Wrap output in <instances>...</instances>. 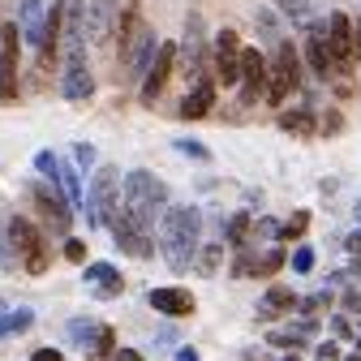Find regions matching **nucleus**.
I'll return each instance as SVG.
<instances>
[{"label": "nucleus", "mask_w": 361, "mask_h": 361, "mask_svg": "<svg viewBox=\"0 0 361 361\" xmlns=\"http://www.w3.org/2000/svg\"><path fill=\"white\" fill-rule=\"evenodd\" d=\"M168 211V185L151 172H129L125 185L116 194V211H112V228H129L138 237H155V224Z\"/></svg>", "instance_id": "obj_1"}, {"label": "nucleus", "mask_w": 361, "mask_h": 361, "mask_svg": "<svg viewBox=\"0 0 361 361\" xmlns=\"http://www.w3.org/2000/svg\"><path fill=\"white\" fill-rule=\"evenodd\" d=\"M202 245V211L198 207H168L159 215V250L172 271H190Z\"/></svg>", "instance_id": "obj_2"}, {"label": "nucleus", "mask_w": 361, "mask_h": 361, "mask_svg": "<svg viewBox=\"0 0 361 361\" xmlns=\"http://www.w3.org/2000/svg\"><path fill=\"white\" fill-rule=\"evenodd\" d=\"M116 39H121V78H125V82L142 78V69H147L151 56H155V30L147 26V18H142L138 5H129V9L116 18Z\"/></svg>", "instance_id": "obj_3"}, {"label": "nucleus", "mask_w": 361, "mask_h": 361, "mask_svg": "<svg viewBox=\"0 0 361 361\" xmlns=\"http://www.w3.org/2000/svg\"><path fill=\"white\" fill-rule=\"evenodd\" d=\"M297 86H301V56H297V48H293L288 39H280L276 43V56L267 61V90H262V95H267V104L280 108Z\"/></svg>", "instance_id": "obj_4"}, {"label": "nucleus", "mask_w": 361, "mask_h": 361, "mask_svg": "<svg viewBox=\"0 0 361 361\" xmlns=\"http://www.w3.org/2000/svg\"><path fill=\"white\" fill-rule=\"evenodd\" d=\"M116 194H121V168L104 164V168L95 172V180H90V190H86V202H82L90 228H104V224L112 219V211H116Z\"/></svg>", "instance_id": "obj_5"}, {"label": "nucleus", "mask_w": 361, "mask_h": 361, "mask_svg": "<svg viewBox=\"0 0 361 361\" xmlns=\"http://www.w3.org/2000/svg\"><path fill=\"white\" fill-rule=\"evenodd\" d=\"M121 0H82V39H90L95 48H108L116 35Z\"/></svg>", "instance_id": "obj_6"}, {"label": "nucleus", "mask_w": 361, "mask_h": 361, "mask_svg": "<svg viewBox=\"0 0 361 361\" xmlns=\"http://www.w3.org/2000/svg\"><path fill=\"white\" fill-rule=\"evenodd\" d=\"M9 245L18 250V258H22V267L30 271V276H43L48 271V245H43V233L35 228L30 219H13L9 224Z\"/></svg>", "instance_id": "obj_7"}, {"label": "nucleus", "mask_w": 361, "mask_h": 361, "mask_svg": "<svg viewBox=\"0 0 361 361\" xmlns=\"http://www.w3.org/2000/svg\"><path fill=\"white\" fill-rule=\"evenodd\" d=\"M61 95L82 104L95 95V73H90L86 65V43H78V48H65V69H61Z\"/></svg>", "instance_id": "obj_8"}, {"label": "nucleus", "mask_w": 361, "mask_h": 361, "mask_svg": "<svg viewBox=\"0 0 361 361\" xmlns=\"http://www.w3.org/2000/svg\"><path fill=\"white\" fill-rule=\"evenodd\" d=\"M18 52H22L18 22H5L0 26V104L18 99Z\"/></svg>", "instance_id": "obj_9"}, {"label": "nucleus", "mask_w": 361, "mask_h": 361, "mask_svg": "<svg viewBox=\"0 0 361 361\" xmlns=\"http://www.w3.org/2000/svg\"><path fill=\"white\" fill-rule=\"evenodd\" d=\"M172 69H176V43H155V56H151V65L142 69V104H147V108H155V99L164 95Z\"/></svg>", "instance_id": "obj_10"}, {"label": "nucleus", "mask_w": 361, "mask_h": 361, "mask_svg": "<svg viewBox=\"0 0 361 361\" xmlns=\"http://www.w3.org/2000/svg\"><path fill=\"white\" fill-rule=\"evenodd\" d=\"M327 48H331V69L336 78L353 73V18L348 13H331L327 18Z\"/></svg>", "instance_id": "obj_11"}, {"label": "nucleus", "mask_w": 361, "mask_h": 361, "mask_svg": "<svg viewBox=\"0 0 361 361\" xmlns=\"http://www.w3.org/2000/svg\"><path fill=\"white\" fill-rule=\"evenodd\" d=\"M215 86H237V73H241V39L237 30H219L215 35Z\"/></svg>", "instance_id": "obj_12"}, {"label": "nucleus", "mask_w": 361, "mask_h": 361, "mask_svg": "<svg viewBox=\"0 0 361 361\" xmlns=\"http://www.w3.org/2000/svg\"><path fill=\"white\" fill-rule=\"evenodd\" d=\"M237 86H241V104H258V95L267 90V56H262L258 48H241Z\"/></svg>", "instance_id": "obj_13"}, {"label": "nucleus", "mask_w": 361, "mask_h": 361, "mask_svg": "<svg viewBox=\"0 0 361 361\" xmlns=\"http://www.w3.org/2000/svg\"><path fill=\"white\" fill-rule=\"evenodd\" d=\"M176 56H180V73H185L190 82H198V78L207 73V61H202V18H198V13H190V22H185V43L176 48Z\"/></svg>", "instance_id": "obj_14"}, {"label": "nucleus", "mask_w": 361, "mask_h": 361, "mask_svg": "<svg viewBox=\"0 0 361 361\" xmlns=\"http://www.w3.org/2000/svg\"><path fill=\"white\" fill-rule=\"evenodd\" d=\"M43 30H48V9H43V0H22L18 9V35L26 48H43Z\"/></svg>", "instance_id": "obj_15"}, {"label": "nucleus", "mask_w": 361, "mask_h": 361, "mask_svg": "<svg viewBox=\"0 0 361 361\" xmlns=\"http://www.w3.org/2000/svg\"><path fill=\"white\" fill-rule=\"evenodd\" d=\"M147 301H151V310L164 314V319H190L194 314V293L190 288H151Z\"/></svg>", "instance_id": "obj_16"}, {"label": "nucleus", "mask_w": 361, "mask_h": 361, "mask_svg": "<svg viewBox=\"0 0 361 361\" xmlns=\"http://www.w3.org/2000/svg\"><path fill=\"white\" fill-rule=\"evenodd\" d=\"M211 108H215V78H211V73H202V78L190 86V95L180 99V108H176V112L185 116V121H202Z\"/></svg>", "instance_id": "obj_17"}, {"label": "nucleus", "mask_w": 361, "mask_h": 361, "mask_svg": "<svg viewBox=\"0 0 361 361\" xmlns=\"http://www.w3.org/2000/svg\"><path fill=\"white\" fill-rule=\"evenodd\" d=\"M305 61H310V69L319 73L323 82L336 78V69H331V48H327V26H310V30H305Z\"/></svg>", "instance_id": "obj_18"}, {"label": "nucleus", "mask_w": 361, "mask_h": 361, "mask_svg": "<svg viewBox=\"0 0 361 361\" xmlns=\"http://www.w3.org/2000/svg\"><path fill=\"white\" fill-rule=\"evenodd\" d=\"M86 284L95 288L99 297H116V293L125 288V280L116 276V267H112V262H90V267H86Z\"/></svg>", "instance_id": "obj_19"}, {"label": "nucleus", "mask_w": 361, "mask_h": 361, "mask_svg": "<svg viewBox=\"0 0 361 361\" xmlns=\"http://www.w3.org/2000/svg\"><path fill=\"white\" fill-rule=\"evenodd\" d=\"M293 305H297V293L288 284H271L267 297L258 301V319H280V314H288Z\"/></svg>", "instance_id": "obj_20"}, {"label": "nucleus", "mask_w": 361, "mask_h": 361, "mask_svg": "<svg viewBox=\"0 0 361 361\" xmlns=\"http://www.w3.org/2000/svg\"><path fill=\"white\" fill-rule=\"evenodd\" d=\"M56 180H61V190H65L69 211H82L86 194H82V172H78V164H61V159H56Z\"/></svg>", "instance_id": "obj_21"}, {"label": "nucleus", "mask_w": 361, "mask_h": 361, "mask_svg": "<svg viewBox=\"0 0 361 361\" xmlns=\"http://www.w3.org/2000/svg\"><path fill=\"white\" fill-rule=\"evenodd\" d=\"M35 202L43 207V215H48V219L56 224V233H65V228H69V207L61 202V194H56V190H48V185H35Z\"/></svg>", "instance_id": "obj_22"}, {"label": "nucleus", "mask_w": 361, "mask_h": 361, "mask_svg": "<svg viewBox=\"0 0 361 361\" xmlns=\"http://www.w3.org/2000/svg\"><path fill=\"white\" fill-rule=\"evenodd\" d=\"M116 233V245L133 258H151L155 254V237H138V233H129V228H112Z\"/></svg>", "instance_id": "obj_23"}, {"label": "nucleus", "mask_w": 361, "mask_h": 361, "mask_svg": "<svg viewBox=\"0 0 361 361\" xmlns=\"http://www.w3.org/2000/svg\"><path fill=\"white\" fill-rule=\"evenodd\" d=\"M280 129H284V133H297V138H310L319 125H314V112L297 108V112H284V116H280Z\"/></svg>", "instance_id": "obj_24"}, {"label": "nucleus", "mask_w": 361, "mask_h": 361, "mask_svg": "<svg viewBox=\"0 0 361 361\" xmlns=\"http://www.w3.org/2000/svg\"><path fill=\"white\" fill-rule=\"evenodd\" d=\"M99 331H104V327H99V323H90V319H73V323H69V340L82 344V348H86V344L95 348V344H99Z\"/></svg>", "instance_id": "obj_25"}, {"label": "nucleus", "mask_w": 361, "mask_h": 361, "mask_svg": "<svg viewBox=\"0 0 361 361\" xmlns=\"http://www.w3.org/2000/svg\"><path fill=\"white\" fill-rule=\"evenodd\" d=\"M250 224H254V219H250L245 211L228 219V245H237V250H245V241H250Z\"/></svg>", "instance_id": "obj_26"}, {"label": "nucleus", "mask_w": 361, "mask_h": 361, "mask_svg": "<svg viewBox=\"0 0 361 361\" xmlns=\"http://www.w3.org/2000/svg\"><path fill=\"white\" fill-rule=\"evenodd\" d=\"M284 267V250L276 245V250H267L262 258H254V271H258V276H276V271Z\"/></svg>", "instance_id": "obj_27"}, {"label": "nucleus", "mask_w": 361, "mask_h": 361, "mask_svg": "<svg viewBox=\"0 0 361 361\" xmlns=\"http://www.w3.org/2000/svg\"><path fill=\"white\" fill-rule=\"evenodd\" d=\"M30 323H35L30 310H9V314H5V336H18V331H26Z\"/></svg>", "instance_id": "obj_28"}, {"label": "nucleus", "mask_w": 361, "mask_h": 361, "mask_svg": "<svg viewBox=\"0 0 361 361\" xmlns=\"http://www.w3.org/2000/svg\"><path fill=\"white\" fill-rule=\"evenodd\" d=\"M305 224H310V215H305V211H297V215H293L288 224H280V241H301Z\"/></svg>", "instance_id": "obj_29"}, {"label": "nucleus", "mask_w": 361, "mask_h": 361, "mask_svg": "<svg viewBox=\"0 0 361 361\" xmlns=\"http://www.w3.org/2000/svg\"><path fill=\"white\" fill-rule=\"evenodd\" d=\"M202 250V245H198ZM198 258V267H202V276H215V267H219V258H224V245H207L202 254H194Z\"/></svg>", "instance_id": "obj_30"}, {"label": "nucleus", "mask_w": 361, "mask_h": 361, "mask_svg": "<svg viewBox=\"0 0 361 361\" xmlns=\"http://www.w3.org/2000/svg\"><path fill=\"white\" fill-rule=\"evenodd\" d=\"M250 237H254V241H258V237H267V241H280V224L262 215L258 224H250Z\"/></svg>", "instance_id": "obj_31"}, {"label": "nucleus", "mask_w": 361, "mask_h": 361, "mask_svg": "<svg viewBox=\"0 0 361 361\" xmlns=\"http://www.w3.org/2000/svg\"><path fill=\"white\" fill-rule=\"evenodd\" d=\"M69 159L78 164V172H86L90 164H95V147H90V142H78V147L69 151Z\"/></svg>", "instance_id": "obj_32"}, {"label": "nucleus", "mask_w": 361, "mask_h": 361, "mask_svg": "<svg viewBox=\"0 0 361 361\" xmlns=\"http://www.w3.org/2000/svg\"><path fill=\"white\" fill-rule=\"evenodd\" d=\"M293 271H297V276L314 271V250H310V245H297V250H293Z\"/></svg>", "instance_id": "obj_33"}, {"label": "nucleus", "mask_w": 361, "mask_h": 361, "mask_svg": "<svg viewBox=\"0 0 361 361\" xmlns=\"http://www.w3.org/2000/svg\"><path fill=\"white\" fill-rule=\"evenodd\" d=\"M280 9H284L293 22H301V26L310 22V5H305V0H280Z\"/></svg>", "instance_id": "obj_34"}, {"label": "nucleus", "mask_w": 361, "mask_h": 361, "mask_svg": "<svg viewBox=\"0 0 361 361\" xmlns=\"http://www.w3.org/2000/svg\"><path fill=\"white\" fill-rule=\"evenodd\" d=\"M35 168L48 176V180H56V155H52V151H39V155H35Z\"/></svg>", "instance_id": "obj_35"}, {"label": "nucleus", "mask_w": 361, "mask_h": 361, "mask_svg": "<svg viewBox=\"0 0 361 361\" xmlns=\"http://www.w3.org/2000/svg\"><path fill=\"white\" fill-rule=\"evenodd\" d=\"M301 305V314H319L323 305H331V293H314V297H305V301H297Z\"/></svg>", "instance_id": "obj_36"}, {"label": "nucleus", "mask_w": 361, "mask_h": 361, "mask_svg": "<svg viewBox=\"0 0 361 361\" xmlns=\"http://www.w3.org/2000/svg\"><path fill=\"white\" fill-rule=\"evenodd\" d=\"M245 276H254V258H250V254H237V262H233V280H245Z\"/></svg>", "instance_id": "obj_37"}, {"label": "nucleus", "mask_w": 361, "mask_h": 361, "mask_svg": "<svg viewBox=\"0 0 361 361\" xmlns=\"http://www.w3.org/2000/svg\"><path fill=\"white\" fill-rule=\"evenodd\" d=\"M176 151H180V155H194V159H207V147H198V142H190V138H180Z\"/></svg>", "instance_id": "obj_38"}, {"label": "nucleus", "mask_w": 361, "mask_h": 361, "mask_svg": "<svg viewBox=\"0 0 361 361\" xmlns=\"http://www.w3.org/2000/svg\"><path fill=\"white\" fill-rule=\"evenodd\" d=\"M314 357H319V361H340V348L336 344H319V348H314Z\"/></svg>", "instance_id": "obj_39"}, {"label": "nucleus", "mask_w": 361, "mask_h": 361, "mask_svg": "<svg viewBox=\"0 0 361 361\" xmlns=\"http://www.w3.org/2000/svg\"><path fill=\"white\" fill-rule=\"evenodd\" d=\"M65 258H69V262H82V258H86V245H82V241H69V245H65Z\"/></svg>", "instance_id": "obj_40"}, {"label": "nucleus", "mask_w": 361, "mask_h": 361, "mask_svg": "<svg viewBox=\"0 0 361 361\" xmlns=\"http://www.w3.org/2000/svg\"><path fill=\"white\" fill-rule=\"evenodd\" d=\"M30 361H65V357H61V348H39Z\"/></svg>", "instance_id": "obj_41"}, {"label": "nucleus", "mask_w": 361, "mask_h": 361, "mask_svg": "<svg viewBox=\"0 0 361 361\" xmlns=\"http://www.w3.org/2000/svg\"><path fill=\"white\" fill-rule=\"evenodd\" d=\"M112 361H142V353L138 348H121V353H112Z\"/></svg>", "instance_id": "obj_42"}, {"label": "nucleus", "mask_w": 361, "mask_h": 361, "mask_svg": "<svg viewBox=\"0 0 361 361\" xmlns=\"http://www.w3.org/2000/svg\"><path fill=\"white\" fill-rule=\"evenodd\" d=\"M344 310H361V293H344Z\"/></svg>", "instance_id": "obj_43"}, {"label": "nucleus", "mask_w": 361, "mask_h": 361, "mask_svg": "<svg viewBox=\"0 0 361 361\" xmlns=\"http://www.w3.org/2000/svg\"><path fill=\"white\" fill-rule=\"evenodd\" d=\"M348 250H353V254H361V228H357V233H348Z\"/></svg>", "instance_id": "obj_44"}, {"label": "nucleus", "mask_w": 361, "mask_h": 361, "mask_svg": "<svg viewBox=\"0 0 361 361\" xmlns=\"http://www.w3.org/2000/svg\"><path fill=\"white\" fill-rule=\"evenodd\" d=\"M176 361H198V353H194V348H180V353H176Z\"/></svg>", "instance_id": "obj_45"}, {"label": "nucleus", "mask_w": 361, "mask_h": 361, "mask_svg": "<svg viewBox=\"0 0 361 361\" xmlns=\"http://www.w3.org/2000/svg\"><path fill=\"white\" fill-rule=\"evenodd\" d=\"M5 314L9 310H5V301H0V340H5Z\"/></svg>", "instance_id": "obj_46"}, {"label": "nucleus", "mask_w": 361, "mask_h": 361, "mask_svg": "<svg viewBox=\"0 0 361 361\" xmlns=\"http://www.w3.org/2000/svg\"><path fill=\"white\" fill-rule=\"evenodd\" d=\"M280 361H301V357H297V348H293V353H288V357H280Z\"/></svg>", "instance_id": "obj_47"}, {"label": "nucleus", "mask_w": 361, "mask_h": 361, "mask_svg": "<svg viewBox=\"0 0 361 361\" xmlns=\"http://www.w3.org/2000/svg\"><path fill=\"white\" fill-rule=\"evenodd\" d=\"M340 361H361V353H353V357H340Z\"/></svg>", "instance_id": "obj_48"}]
</instances>
